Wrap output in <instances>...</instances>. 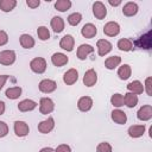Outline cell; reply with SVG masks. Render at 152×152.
Segmentation results:
<instances>
[{
	"label": "cell",
	"mask_w": 152,
	"mask_h": 152,
	"mask_svg": "<svg viewBox=\"0 0 152 152\" xmlns=\"http://www.w3.org/2000/svg\"><path fill=\"white\" fill-rule=\"evenodd\" d=\"M30 68L36 74H43L46 70V61L42 57H36L31 61Z\"/></svg>",
	"instance_id": "6da1fadb"
},
{
	"label": "cell",
	"mask_w": 152,
	"mask_h": 152,
	"mask_svg": "<svg viewBox=\"0 0 152 152\" xmlns=\"http://www.w3.org/2000/svg\"><path fill=\"white\" fill-rule=\"evenodd\" d=\"M55 109V103L50 97H42L39 102V110L42 114L48 115Z\"/></svg>",
	"instance_id": "7a4b0ae2"
},
{
	"label": "cell",
	"mask_w": 152,
	"mask_h": 152,
	"mask_svg": "<svg viewBox=\"0 0 152 152\" xmlns=\"http://www.w3.org/2000/svg\"><path fill=\"white\" fill-rule=\"evenodd\" d=\"M15 52L13 50H5L0 52V64L12 65L15 62Z\"/></svg>",
	"instance_id": "3957f363"
},
{
	"label": "cell",
	"mask_w": 152,
	"mask_h": 152,
	"mask_svg": "<svg viewBox=\"0 0 152 152\" xmlns=\"http://www.w3.org/2000/svg\"><path fill=\"white\" fill-rule=\"evenodd\" d=\"M103 33L109 37H115L120 33V25L115 21H108L103 27Z\"/></svg>",
	"instance_id": "277c9868"
},
{
	"label": "cell",
	"mask_w": 152,
	"mask_h": 152,
	"mask_svg": "<svg viewBox=\"0 0 152 152\" xmlns=\"http://www.w3.org/2000/svg\"><path fill=\"white\" fill-rule=\"evenodd\" d=\"M57 88V84L55 81L52 80H49V78H45L43 81L39 82V90L42 93H45V94H49V93H52L55 91Z\"/></svg>",
	"instance_id": "5b68a950"
},
{
	"label": "cell",
	"mask_w": 152,
	"mask_h": 152,
	"mask_svg": "<svg viewBox=\"0 0 152 152\" xmlns=\"http://www.w3.org/2000/svg\"><path fill=\"white\" fill-rule=\"evenodd\" d=\"M152 36H151V32H147V33H145L144 36H141L140 38H138L135 42H134V44L138 46V48H140V49H146V50H148V49H151V43H152V38H151Z\"/></svg>",
	"instance_id": "8992f818"
},
{
	"label": "cell",
	"mask_w": 152,
	"mask_h": 152,
	"mask_svg": "<svg viewBox=\"0 0 152 152\" xmlns=\"http://www.w3.org/2000/svg\"><path fill=\"white\" fill-rule=\"evenodd\" d=\"M93 13H94L96 19L101 20V19H103L107 15V8H106V6L101 1H96L93 5Z\"/></svg>",
	"instance_id": "52a82bcc"
},
{
	"label": "cell",
	"mask_w": 152,
	"mask_h": 152,
	"mask_svg": "<svg viewBox=\"0 0 152 152\" xmlns=\"http://www.w3.org/2000/svg\"><path fill=\"white\" fill-rule=\"evenodd\" d=\"M97 82V74L94 69H89L86 71L83 76V83L86 87H93Z\"/></svg>",
	"instance_id": "ba28073f"
},
{
	"label": "cell",
	"mask_w": 152,
	"mask_h": 152,
	"mask_svg": "<svg viewBox=\"0 0 152 152\" xmlns=\"http://www.w3.org/2000/svg\"><path fill=\"white\" fill-rule=\"evenodd\" d=\"M137 116L141 121L150 120L152 118V106L151 104H145V106L140 107L139 110H138V113H137Z\"/></svg>",
	"instance_id": "9c48e42d"
},
{
	"label": "cell",
	"mask_w": 152,
	"mask_h": 152,
	"mask_svg": "<svg viewBox=\"0 0 152 152\" xmlns=\"http://www.w3.org/2000/svg\"><path fill=\"white\" fill-rule=\"evenodd\" d=\"M53 127H55V121H53V118L50 116L38 125V131L43 134H48L53 129Z\"/></svg>",
	"instance_id": "30bf717a"
},
{
	"label": "cell",
	"mask_w": 152,
	"mask_h": 152,
	"mask_svg": "<svg viewBox=\"0 0 152 152\" xmlns=\"http://www.w3.org/2000/svg\"><path fill=\"white\" fill-rule=\"evenodd\" d=\"M30 132V128H28V125L24 121H15L14 122V133L17 137H25Z\"/></svg>",
	"instance_id": "8fae6325"
},
{
	"label": "cell",
	"mask_w": 152,
	"mask_h": 152,
	"mask_svg": "<svg viewBox=\"0 0 152 152\" xmlns=\"http://www.w3.org/2000/svg\"><path fill=\"white\" fill-rule=\"evenodd\" d=\"M77 80H78V72H77V70L74 69V68L69 69V70L64 74V76H63V82H64L66 86H71V84L76 83Z\"/></svg>",
	"instance_id": "7c38bea8"
},
{
	"label": "cell",
	"mask_w": 152,
	"mask_h": 152,
	"mask_svg": "<svg viewBox=\"0 0 152 152\" xmlns=\"http://www.w3.org/2000/svg\"><path fill=\"white\" fill-rule=\"evenodd\" d=\"M74 44H75V39H74V37L71 34H65L59 42V46L63 50L69 51V52L74 50Z\"/></svg>",
	"instance_id": "4fadbf2b"
},
{
	"label": "cell",
	"mask_w": 152,
	"mask_h": 152,
	"mask_svg": "<svg viewBox=\"0 0 152 152\" xmlns=\"http://www.w3.org/2000/svg\"><path fill=\"white\" fill-rule=\"evenodd\" d=\"M112 51V43L106 39L97 40V52L100 56H104Z\"/></svg>",
	"instance_id": "5bb4252c"
},
{
	"label": "cell",
	"mask_w": 152,
	"mask_h": 152,
	"mask_svg": "<svg viewBox=\"0 0 152 152\" xmlns=\"http://www.w3.org/2000/svg\"><path fill=\"white\" fill-rule=\"evenodd\" d=\"M93 51H94V48L91 45H89V44H82L77 49V57H78V59H82L83 61V59H86L88 57V55L93 53Z\"/></svg>",
	"instance_id": "9a60e30c"
},
{
	"label": "cell",
	"mask_w": 152,
	"mask_h": 152,
	"mask_svg": "<svg viewBox=\"0 0 152 152\" xmlns=\"http://www.w3.org/2000/svg\"><path fill=\"white\" fill-rule=\"evenodd\" d=\"M138 10H139L138 5H137L135 2L129 1V2H127V4L124 5V7H122V13H124L126 17H133V15H135V14L138 13Z\"/></svg>",
	"instance_id": "2e32d148"
},
{
	"label": "cell",
	"mask_w": 152,
	"mask_h": 152,
	"mask_svg": "<svg viewBox=\"0 0 152 152\" xmlns=\"http://www.w3.org/2000/svg\"><path fill=\"white\" fill-rule=\"evenodd\" d=\"M51 62L55 66H63L68 63V57H66V55H64L62 52H56L52 55Z\"/></svg>",
	"instance_id": "e0dca14e"
},
{
	"label": "cell",
	"mask_w": 152,
	"mask_h": 152,
	"mask_svg": "<svg viewBox=\"0 0 152 152\" xmlns=\"http://www.w3.org/2000/svg\"><path fill=\"white\" fill-rule=\"evenodd\" d=\"M77 107L81 112H88L91 107H93V100L89 96H82L78 102H77Z\"/></svg>",
	"instance_id": "ac0fdd59"
},
{
	"label": "cell",
	"mask_w": 152,
	"mask_h": 152,
	"mask_svg": "<svg viewBox=\"0 0 152 152\" xmlns=\"http://www.w3.org/2000/svg\"><path fill=\"white\" fill-rule=\"evenodd\" d=\"M81 33H82V36H83L84 38H93V37L96 36L97 28H96L95 25H93V24L89 23V24H86V25L82 27Z\"/></svg>",
	"instance_id": "d6986e66"
},
{
	"label": "cell",
	"mask_w": 152,
	"mask_h": 152,
	"mask_svg": "<svg viewBox=\"0 0 152 152\" xmlns=\"http://www.w3.org/2000/svg\"><path fill=\"white\" fill-rule=\"evenodd\" d=\"M36 107H37V103L34 101H32V100H28V99L23 100V101H20L18 103V109L20 112H31Z\"/></svg>",
	"instance_id": "ffe728a7"
},
{
	"label": "cell",
	"mask_w": 152,
	"mask_h": 152,
	"mask_svg": "<svg viewBox=\"0 0 152 152\" xmlns=\"http://www.w3.org/2000/svg\"><path fill=\"white\" fill-rule=\"evenodd\" d=\"M112 120L119 125H124L127 121V115L125 112H122L120 109H114L112 112Z\"/></svg>",
	"instance_id": "44dd1931"
},
{
	"label": "cell",
	"mask_w": 152,
	"mask_h": 152,
	"mask_svg": "<svg viewBox=\"0 0 152 152\" xmlns=\"http://www.w3.org/2000/svg\"><path fill=\"white\" fill-rule=\"evenodd\" d=\"M128 135L132 138H139L145 133V126L144 125H133L128 128Z\"/></svg>",
	"instance_id": "7402d4cb"
},
{
	"label": "cell",
	"mask_w": 152,
	"mask_h": 152,
	"mask_svg": "<svg viewBox=\"0 0 152 152\" xmlns=\"http://www.w3.org/2000/svg\"><path fill=\"white\" fill-rule=\"evenodd\" d=\"M51 28L55 33H61L64 30V20L61 17H53L51 19Z\"/></svg>",
	"instance_id": "603a6c76"
},
{
	"label": "cell",
	"mask_w": 152,
	"mask_h": 152,
	"mask_svg": "<svg viewBox=\"0 0 152 152\" xmlns=\"http://www.w3.org/2000/svg\"><path fill=\"white\" fill-rule=\"evenodd\" d=\"M19 42L24 49H32L34 46V39L30 34H21L19 38Z\"/></svg>",
	"instance_id": "cb8c5ba5"
},
{
	"label": "cell",
	"mask_w": 152,
	"mask_h": 152,
	"mask_svg": "<svg viewBox=\"0 0 152 152\" xmlns=\"http://www.w3.org/2000/svg\"><path fill=\"white\" fill-rule=\"evenodd\" d=\"M124 103H125L128 108H133V107H135V106L138 104V96H137L135 94L128 91V93L125 94V96H124Z\"/></svg>",
	"instance_id": "d4e9b609"
},
{
	"label": "cell",
	"mask_w": 152,
	"mask_h": 152,
	"mask_svg": "<svg viewBox=\"0 0 152 152\" xmlns=\"http://www.w3.org/2000/svg\"><path fill=\"white\" fill-rule=\"evenodd\" d=\"M120 63H121V57H119V56H110V57H108V58L104 61V66H106L108 70H113V69H115Z\"/></svg>",
	"instance_id": "484cf974"
},
{
	"label": "cell",
	"mask_w": 152,
	"mask_h": 152,
	"mask_svg": "<svg viewBox=\"0 0 152 152\" xmlns=\"http://www.w3.org/2000/svg\"><path fill=\"white\" fill-rule=\"evenodd\" d=\"M127 89L129 93H133L137 95V94H141L144 91V86L139 81H133V82H129L127 84Z\"/></svg>",
	"instance_id": "4316f807"
},
{
	"label": "cell",
	"mask_w": 152,
	"mask_h": 152,
	"mask_svg": "<svg viewBox=\"0 0 152 152\" xmlns=\"http://www.w3.org/2000/svg\"><path fill=\"white\" fill-rule=\"evenodd\" d=\"M131 72H132V69L128 64H124L118 69V76L121 80H127L131 76Z\"/></svg>",
	"instance_id": "83f0119b"
},
{
	"label": "cell",
	"mask_w": 152,
	"mask_h": 152,
	"mask_svg": "<svg viewBox=\"0 0 152 152\" xmlns=\"http://www.w3.org/2000/svg\"><path fill=\"white\" fill-rule=\"evenodd\" d=\"M17 6L15 0H0V10L4 12H11Z\"/></svg>",
	"instance_id": "f1b7e54d"
},
{
	"label": "cell",
	"mask_w": 152,
	"mask_h": 152,
	"mask_svg": "<svg viewBox=\"0 0 152 152\" xmlns=\"http://www.w3.org/2000/svg\"><path fill=\"white\" fill-rule=\"evenodd\" d=\"M71 7V1L70 0H57L55 2V8L59 12H65Z\"/></svg>",
	"instance_id": "f546056e"
},
{
	"label": "cell",
	"mask_w": 152,
	"mask_h": 152,
	"mask_svg": "<svg viewBox=\"0 0 152 152\" xmlns=\"http://www.w3.org/2000/svg\"><path fill=\"white\" fill-rule=\"evenodd\" d=\"M6 96L11 100H15L21 95V88L20 87H11L6 90Z\"/></svg>",
	"instance_id": "4dcf8cb0"
},
{
	"label": "cell",
	"mask_w": 152,
	"mask_h": 152,
	"mask_svg": "<svg viewBox=\"0 0 152 152\" xmlns=\"http://www.w3.org/2000/svg\"><path fill=\"white\" fill-rule=\"evenodd\" d=\"M118 48L121 51H131L132 48H133V43L127 38H121L118 42Z\"/></svg>",
	"instance_id": "1f68e13d"
},
{
	"label": "cell",
	"mask_w": 152,
	"mask_h": 152,
	"mask_svg": "<svg viewBox=\"0 0 152 152\" xmlns=\"http://www.w3.org/2000/svg\"><path fill=\"white\" fill-rule=\"evenodd\" d=\"M82 20V14L78 13V12H75V13H71L69 17H68V23L71 25V26H76L81 23Z\"/></svg>",
	"instance_id": "d6a6232c"
},
{
	"label": "cell",
	"mask_w": 152,
	"mask_h": 152,
	"mask_svg": "<svg viewBox=\"0 0 152 152\" xmlns=\"http://www.w3.org/2000/svg\"><path fill=\"white\" fill-rule=\"evenodd\" d=\"M110 103L114 107H118V108L121 107V106H124V96L121 94H119V93L113 94L112 97H110Z\"/></svg>",
	"instance_id": "836d02e7"
},
{
	"label": "cell",
	"mask_w": 152,
	"mask_h": 152,
	"mask_svg": "<svg viewBox=\"0 0 152 152\" xmlns=\"http://www.w3.org/2000/svg\"><path fill=\"white\" fill-rule=\"evenodd\" d=\"M37 34L40 40H48L50 38V32H49L48 27H45V26H39L37 30Z\"/></svg>",
	"instance_id": "e575fe53"
},
{
	"label": "cell",
	"mask_w": 152,
	"mask_h": 152,
	"mask_svg": "<svg viewBox=\"0 0 152 152\" xmlns=\"http://www.w3.org/2000/svg\"><path fill=\"white\" fill-rule=\"evenodd\" d=\"M96 152H112V146L109 142H100L96 147Z\"/></svg>",
	"instance_id": "d590c367"
},
{
	"label": "cell",
	"mask_w": 152,
	"mask_h": 152,
	"mask_svg": "<svg viewBox=\"0 0 152 152\" xmlns=\"http://www.w3.org/2000/svg\"><path fill=\"white\" fill-rule=\"evenodd\" d=\"M8 133V126L6 122L4 121H0V138H4L6 137Z\"/></svg>",
	"instance_id": "8d00e7d4"
},
{
	"label": "cell",
	"mask_w": 152,
	"mask_h": 152,
	"mask_svg": "<svg viewBox=\"0 0 152 152\" xmlns=\"http://www.w3.org/2000/svg\"><path fill=\"white\" fill-rule=\"evenodd\" d=\"M55 152H71V148L66 144H61L59 146H57V148L55 150Z\"/></svg>",
	"instance_id": "74e56055"
},
{
	"label": "cell",
	"mask_w": 152,
	"mask_h": 152,
	"mask_svg": "<svg viewBox=\"0 0 152 152\" xmlns=\"http://www.w3.org/2000/svg\"><path fill=\"white\" fill-rule=\"evenodd\" d=\"M7 42H8V36H7V33H6L5 31H0V46L7 44Z\"/></svg>",
	"instance_id": "f35d334b"
},
{
	"label": "cell",
	"mask_w": 152,
	"mask_h": 152,
	"mask_svg": "<svg viewBox=\"0 0 152 152\" xmlns=\"http://www.w3.org/2000/svg\"><path fill=\"white\" fill-rule=\"evenodd\" d=\"M26 5L28 7H31V8H36V7H38L40 5V1L39 0H27L26 1Z\"/></svg>",
	"instance_id": "ab89813d"
},
{
	"label": "cell",
	"mask_w": 152,
	"mask_h": 152,
	"mask_svg": "<svg viewBox=\"0 0 152 152\" xmlns=\"http://www.w3.org/2000/svg\"><path fill=\"white\" fill-rule=\"evenodd\" d=\"M151 81H152V78L151 77H147L146 78V81H145V86H146V93H147V95H152V90H151Z\"/></svg>",
	"instance_id": "60d3db41"
},
{
	"label": "cell",
	"mask_w": 152,
	"mask_h": 152,
	"mask_svg": "<svg viewBox=\"0 0 152 152\" xmlns=\"http://www.w3.org/2000/svg\"><path fill=\"white\" fill-rule=\"evenodd\" d=\"M7 78H8V75H0V90H1V88L5 86Z\"/></svg>",
	"instance_id": "b9f144b4"
},
{
	"label": "cell",
	"mask_w": 152,
	"mask_h": 152,
	"mask_svg": "<svg viewBox=\"0 0 152 152\" xmlns=\"http://www.w3.org/2000/svg\"><path fill=\"white\" fill-rule=\"evenodd\" d=\"M5 113V103L4 101H0V115H2Z\"/></svg>",
	"instance_id": "7bdbcfd3"
},
{
	"label": "cell",
	"mask_w": 152,
	"mask_h": 152,
	"mask_svg": "<svg viewBox=\"0 0 152 152\" xmlns=\"http://www.w3.org/2000/svg\"><path fill=\"white\" fill-rule=\"evenodd\" d=\"M108 2H109V5H112V6H119V5L121 4V1H120V0H116V1H113V0H109Z\"/></svg>",
	"instance_id": "ee69618b"
},
{
	"label": "cell",
	"mask_w": 152,
	"mask_h": 152,
	"mask_svg": "<svg viewBox=\"0 0 152 152\" xmlns=\"http://www.w3.org/2000/svg\"><path fill=\"white\" fill-rule=\"evenodd\" d=\"M39 152H55V150L51 148V147H44V148H42Z\"/></svg>",
	"instance_id": "f6af8a7d"
}]
</instances>
